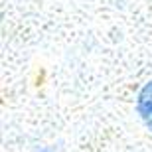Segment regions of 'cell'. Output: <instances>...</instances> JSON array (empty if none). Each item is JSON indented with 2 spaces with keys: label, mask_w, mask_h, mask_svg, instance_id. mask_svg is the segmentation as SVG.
Masks as SVG:
<instances>
[{
  "label": "cell",
  "mask_w": 152,
  "mask_h": 152,
  "mask_svg": "<svg viewBox=\"0 0 152 152\" xmlns=\"http://www.w3.org/2000/svg\"><path fill=\"white\" fill-rule=\"evenodd\" d=\"M136 111L140 118L146 123V126L152 129V81L146 83L138 93V101H136Z\"/></svg>",
  "instance_id": "6da1fadb"
},
{
  "label": "cell",
  "mask_w": 152,
  "mask_h": 152,
  "mask_svg": "<svg viewBox=\"0 0 152 152\" xmlns=\"http://www.w3.org/2000/svg\"><path fill=\"white\" fill-rule=\"evenodd\" d=\"M39 152H51V150H50V148H44V150H39Z\"/></svg>",
  "instance_id": "7a4b0ae2"
}]
</instances>
